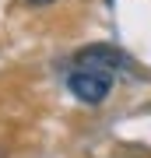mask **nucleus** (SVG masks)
I'll use <instances>...</instances> for the list:
<instances>
[{
  "mask_svg": "<svg viewBox=\"0 0 151 158\" xmlns=\"http://www.w3.org/2000/svg\"><path fill=\"white\" fill-rule=\"evenodd\" d=\"M67 88L74 91V98L88 102V106H99L112 91V70H106V67H78L67 77Z\"/></svg>",
  "mask_w": 151,
  "mask_h": 158,
  "instance_id": "nucleus-1",
  "label": "nucleus"
},
{
  "mask_svg": "<svg viewBox=\"0 0 151 158\" xmlns=\"http://www.w3.org/2000/svg\"><path fill=\"white\" fill-rule=\"evenodd\" d=\"M106 4H112V0H106Z\"/></svg>",
  "mask_w": 151,
  "mask_h": 158,
  "instance_id": "nucleus-4",
  "label": "nucleus"
},
{
  "mask_svg": "<svg viewBox=\"0 0 151 158\" xmlns=\"http://www.w3.org/2000/svg\"><path fill=\"white\" fill-rule=\"evenodd\" d=\"M25 4H32V7H49L53 0H25Z\"/></svg>",
  "mask_w": 151,
  "mask_h": 158,
  "instance_id": "nucleus-3",
  "label": "nucleus"
},
{
  "mask_svg": "<svg viewBox=\"0 0 151 158\" xmlns=\"http://www.w3.org/2000/svg\"><path fill=\"white\" fill-rule=\"evenodd\" d=\"M78 67H106V70H116V67H127V56L116 49V46H106V42H95V46H84V49L74 56Z\"/></svg>",
  "mask_w": 151,
  "mask_h": 158,
  "instance_id": "nucleus-2",
  "label": "nucleus"
}]
</instances>
